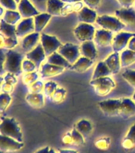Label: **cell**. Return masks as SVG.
<instances>
[{
    "mask_svg": "<svg viewBox=\"0 0 135 153\" xmlns=\"http://www.w3.org/2000/svg\"><path fill=\"white\" fill-rule=\"evenodd\" d=\"M24 56L22 53L16 52L14 50H9L6 53V60L4 63V69L6 72L10 73L16 76L21 75L22 70V62Z\"/></svg>",
    "mask_w": 135,
    "mask_h": 153,
    "instance_id": "cell-1",
    "label": "cell"
},
{
    "mask_svg": "<svg viewBox=\"0 0 135 153\" xmlns=\"http://www.w3.org/2000/svg\"><path fill=\"white\" fill-rule=\"evenodd\" d=\"M0 134L22 142L23 136L18 123L14 118H3L0 123Z\"/></svg>",
    "mask_w": 135,
    "mask_h": 153,
    "instance_id": "cell-2",
    "label": "cell"
},
{
    "mask_svg": "<svg viewBox=\"0 0 135 153\" xmlns=\"http://www.w3.org/2000/svg\"><path fill=\"white\" fill-rule=\"evenodd\" d=\"M90 85L94 87L95 93L101 97L107 95L115 87V83L109 76L91 80Z\"/></svg>",
    "mask_w": 135,
    "mask_h": 153,
    "instance_id": "cell-3",
    "label": "cell"
},
{
    "mask_svg": "<svg viewBox=\"0 0 135 153\" xmlns=\"http://www.w3.org/2000/svg\"><path fill=\"white\" fill-rule=\"evenodd\" d=\"M96 22L102 26L103 29L111 32H120L125 27V25L117 17L109 15L97 17Z\"/></svg>",
    "mask_w": 135,
    "mask_h": 153,
    "instance_id": "cell-4",
    "label": "cell"
},
{
    "mask_svg": "<svg viewBox=\"0 0 135 153\" xmlns=\"http://www.w3.org/2000/svg\"><path fill=\"white\" fill-rule=\"evenodd\" d=\"M122 98L120 99H108L100 101L98 105L105 116L107 117H117L119 116L121 109Z\"/></svg>",
    "mask_w": 135,
    "mask_h": 153,
    "instance_id": "cell-5",
    "label": "cell"
},
{
    "mask_svg": "<svg viewBox=\"0 0 135 153\" xmlns=\"http://www.w3.org/2000/svg\"><path fill=\"white\" fill-rule=\"evenodd\" d=\"M58 53L62 55L71 65H73L80 56V47L72 43H66L58 49Z\"/></svg>",
    "mask_w": 135,
    "mask_h": 153,
    "instance_id": "cell-6",
    "label": "cell"
},
{
    "mask_svg": "<svg viewBox=\"0 0 135 153\" xmlns=\"http://www.w3.org/2000/svg\"><path fill=\"white\" fill-rule=\"evenodd\" d=\"M73 32L75 37L81 42L92 41L95 38V30L91 24L81 22L74 29Z\"/></svg>",
    "mask_w": 135,
    "mask_h": 153,
    "instance_id": "cell-7",
    "label": "cell"
},
{
    "mask_svg": "<svg viewBox=\"0 0 135 153\" xmlns=\"http://www.w3.org/2000/svg\"><path fill=\"white\" fill-rule=\"evenodd\" d=\"M41 43L45 50L46 57H49L53 53L57 52V50H58V49L62 45L57 37L48 35L44 33L41 34Z\"/></svg>",
    "mask_w": 135,
    "mask_h": 153,
    "instance_id": "cell-8",
    "label": "cell"
},
{
    "mask_svg": "<svg viewBox=\"0 0 135 153\" xmlns=\"http://www.w3.org/2000/svg\"><path fill=\"white\" fill-rule=\"evenodd\" d=\"M135 35L134 33H129V32H119L115 37L113 38V43H112V48L114 52L119 53L122 51L128 45L129 41L131 38Z\"/></svg>",
    "mask_w": 135,
    "mask_h": 153,
    "instance_id": "cell-9",
    "label": "cell"
},
{
    "mask_svg": "<svg viewBox=\"0 0 135 153\" xmlns=\"http://www.w3.org/2000/svg\"><path fill=\"white\" fill-rule=\"evenodd\" d=\"M23 147V142H18L11 137L0 134V150L6 152H16L21 149Z\"/></svg>",
    "mask_w": 135,
    "mask_h": 153,
    "instance_id": "cell-10",
    "label": "cell"
},
{
    "mask_svg": "<svg viewBox=\"0 0 135 153\" xmlns=\"http://www.w3.org/2000/svg\"><path fill=\"white\" fill-rule=\"evenodd\" d=\"M115 15L126 26L135 27V10L134 8H122L117 10Z\"/></svg>",
    "mask_w": 135,
    "mask_h": 153,
    "instance_id": "cell-11",
    "label": "cell"
},
{
    "mask_svg": "<svg viewBox=\"0 0 135 153\" xmlns=\"http://www.w3.org/2000/svg\"><path fill=\"white\" fill-rule=\"evenodd\" d=\"M35 32L34 19L33 18H27L20 22V23L16 27L17 37L22 38L26 37L30 33Z\"/></svg>",
    "mask_w": 135,
    "mask_h": 153,
    "instance_id": "cell-12",
    "label": "cell"
},
{
    "mask_svg": "<svg viewBox=\"0 0 135 153\" xmlns=\"http://www.w3.org/2000/svg\"><path fill=\"white\" fill-rule=\"evenodd\" d=\"M45 57L46 55H45V50L43 49L41 43L38 44V45L33 50L26 53V59L30 60L31 62H33L35 64L37 69L40 67L43 61L45 59Z\"/></svg>",
    "mask_w": 135,
    "mask_h": 153,
    "instance_id": "cell-13",
    "label": "cell"
},
{
    "mask_svg": "<svg viewBox=\"0 0 135 153\" xmlns=\"http://www.w3.org/2000/svg\"><path fill=\"white\" fill-rule=\"evenodd\" d=\"M113 38H114L112 35V32L102 29L95 31L94 40L96 45L100 47H107L109 45H112Z\"/></svg>",
    "mask_w": 135,
    "mask_h": 153,
    "instance_id": "cell-14",
    "label": "cell"
},
{
    "mask_svg": "<svg viewBox=\"0 0 135 153\" xmlns=\"http://www.w3.org/2000/svg\"><path fill=\"white\" fill-rule=\"evenodd\" d=\"M18 12L24 19L35 17L39 14V12L29 0H21L18 3Z\"/></svg>",
    "mask_w": 135,
    "mask_h": 153,
    "instance_id": "cell-15",
    "label": "cell"
},
{
    "mask_svg": "<svg viewBox=\"0 0 135 153\" xmlns=\"http://www.w3.org/2000/svg\"><path fill=\"white\" fill-rule=\"evenodd\" d=\"M39 39H41L40 33L33 32L32 33H30L26 37H24L23 40L21 41V49L24 52H30L38 45Z\"/></svg>",
    "mask_w": 135,
    "mask_h": 153,
    "instance_id": "cell-16",
    "label": "cell"
},
{
    "mask_svg": "<svg viewBox=\"0 0 135 153\" xmlns=\"http://www.w3.org/2000/svg\"><path fill=\"white\" fill-rule=\"evenodd\" d=\"M64 68L63 67L57 66L54 65L49 64V63H45L41 65V78H47L51 76H55L57 75L61 74L64 71Z\"/></svg>",
    "mask_w": 135,
    "mask_h": 153,
    "instance_id": "cell-17",
    "label": "cell"
},
{
    "mask_svg": "<svg viewBox=\"0 0 135 153\" xmlns=\"http://www.w3.org/2000/svg\"><path fill=\"white\" fill-rule=\"evenodd\" d=\"M135 115V102L130 98H122L119 116L123 119H128Z\"/></svg>",
    "mask_w": 135,
    "mask_h": 153,
    "instance_id": "cell-18",
    "label": "cell"
},
{
    "mask_svg": "<svg viewBox=\"0 0 135 153\" xmlns=\"http://www.w3.org/2000/svg\"><path fill=\"white\" fill-rule=\"evenodd\" d=\"M80 53L83 57L95 61L97 58V50L95 43L92 41L82 42V45H80Z\"/></svg>",
    "mask_w": 135,
    "mask_h": 153,
    "instance_id": "cell-19",
    "label": "cell"
},
{
    "mask_svg": "<svg viewBox=\"0 0 135 153\" xmlns=\"http://www.w3.org/2000/svg\"><path fill=\"white\" fill-rule=\"evenodd\" d=\"M78 19L79 21L83 23L93 24L96 22L97 14L94 10L89 7H83V9L78 12Z\"/></svg>",
    "mask_w": 135,
    "mask_h": 153,
    "instance_id": "cell-20",
    "label": "cell"
},
{
    "mask_svg": "<svg viewBox=\"0 0 135 153\" xmlns=\"http://www.w3.org/2000/svg\"><path fill=\"white\" fill-rule=\"evenodd\" d=\"M104 62L112 74H116L120 71L121 62H120V55L119 53L114 52L109 57H107Z\"/></svg>",
    "mask_w": 135,
    "mask_h": 153,
    "instance_id": "cell-21",
    "label": "cell"
},
{
    "mask_svg": "<svg viewBox=\"0 0 135 153\" xmlns=\"http://www.w3.org/2000/svg\"><path fill=\"white\" fill-rule=\"evenodd\" d=\"M93 64H94V61L88 59L87 57H80L73 65H72L69 69L77 72V73H83L92 66Z\"/></svg>",
    "mask_w": 135,
    "mask_h": 153,
    "instance_id": "cell-22",
    "label": "cell"
},
{
    "mask_svg": "<svg viewBox=\"0 0 135 153\" xmlns=\"http://www.w3.org/2000/svg\"><path fill=\"white\" fill-rule=\"evenodd\" d=\"M46 6L48 14L52 16H60L64 2L62 0H48Z\"/></svg>",
    "mask_w": 135,
    "mask_h": 153,
    "instance_id": "cell-23",
    "label": "cell"
},
{
    "mask_svg": "<svg viewBox=\"0 0 135 153\" xmlns=\"http://www.w3.org/2000/svg\"><path fill=\"white\" fill-rule=\"evenodd\" d=\"M48 63L57 65V66L63 67L64 69H69L72 65L64 58L62 55H60L58 52H55L48 57Z\"/></svg>",
    "mask_w": 135,
    "mask_h": 153,
    "instance_id": "cell-24",
    "label": "cell"
},
{
    "mask_svg": "<svg viewBox=\"0 0 135 153\" xmlns=\"http://www.w3.org/2000/svg\"><path fill=\"white\" fill-rule=\"evenodd\" d=\"M52 15L48 13H43V14H39L36 15L33 19H34V26H35V32L40 33L45 28L48 22H49Z\"/></svg>",
    "mask_w": 135,
    "mask_h": 153,
    "instance_id": "cell-25",
    "label": "cell"
},
{
    "mask_svg": "<svg viewBox=\"0 0 135 153\" xmlns=\"http://www.w3.org/2000/svg\"><path fill=\"white\" fill-rule=\"evenodd\" d=\"M26 100L34 108H41L44 106V96L41 93H29L26 97Z\"/></svg>",
    "mask_w": 135,
    "mask_h": 153,
    "instance_id": "cell-26",
    "label": "cell"
},
{
    "mask_svg": "<svg viewBox=\"0 0 135 153\" xmlns=\"http://www.w3.org/2000/svg\"><path fill=\"white\" fill-rule=\"evenodd\" d=\"M112 74L109 68L107 67L105 62H100L95 67L94 73L92 75V80L105 77V76H109Z\"/></svg>",
    "mask_w": 135,
    "mask_h": 153,
    "instance_id": "cell-27",
    "label": "cell"
},
{
    "mask_svg": "<svg viewBox=\"0 0 135 153\" xmlns=\"http://www.w3.org/2000/svg\"><path fill=\"white\" fill-rule=\"evenodd\" d=\"M0 32L6 38H11L17 39L16 26L6 22L3 19H1L0 22Z\"/></svg>",
    "mask_w": 135,
    "mask_h": 153,
    "instance_id": "cell-28",
    "label": "cell"
},
{
    "mask_svg": "<svg viewBox=\"0 0 135 153\" xmlns=\"http://www.w3.org/2000/svg\"><path fill=\"white\" fill-rule=\"evenodd\" d=\"M122 145L126 150H131L135 147V123L131 127L126 136L123 139Z\"/></svg>",
    "mask_w": 135,
    "mask_h": 153,
    "instance_id": "cell-29",
    "label": "cell"
},
{
    "mask_svg": "<svg viewBox=\"0 0 135 153\" xmlns=\"http://www.w3.org/2000/svg\"><path fill=\"white\" fill-rule=\"evenodd\" d=\"M75 128L84 138L88 137V136H90L91 132H92L93 129L91 122L87 120H80L76 124Z\"/></svg>",
    "mask_w": 135,
    "mask_h": 153,
    "instance_id": "cell-30",
    "label": "cell"
},
{
    "mask_svg": "<svg viewBox=\"0 0 135 153\" xmlns=\"http://www.w3.org/2000/svg\"><path fill=\"white\" fill-rule=\"evenodd\" d=\"M120 62H121V67L130 66L131 65L135 62V52L131 50H126L122 51L120 55Z\"/></svg>",
    "mask_w": 135,
    "mask_h": 153,
    "instance_id": "cell-31",
    "label": "cell"
},
{
    "mask_svg": "<svg viewBox=\"0 0 135 153\" xmlns=\"http://www.w3.org/2000/svg\"><path fill=\"white\" fill-rule=\"evenodd\" d=\"M21 17V14H20L19 12H17L15 10H7V11L5 12L4 18L2 19L6 22H7V23L11 24V25H15L20 20Z\"/></svg>",
    "mask_w": 135,
    "mask_h": 153,
    "instance_id": "cell-32",
    "label": "cell"
},
{
    "mask_svg": "<svg viewBox=\"0 0 135 153\" xmlns=\"http://www.w3.org/2000/svg\"><path fill=\"white\" fill-rule=\"evenodd\" d=\"M57 88H58L57 84L54 81H48V82H46L45 85H44V89H43L45 97L48 99L52 100V95H53V93H54V92Z\"/></svg>",
    "mask_w": 135,
    "mask_h": 153,
    "instance_id": "cell-33",
    "label": "cell"
},
{
    "mask_svg": "<svg viewBox=\"0 0 135 153\" xmlns=\"http://www.w3.org/2000/svg\"><path fill=\"white\" fill-rule=\"evenodd\" d=\"M12 98L8 93H2L0 94V112H5L11 102Z\"/></svg>",
    "mask_w": 135,
    "mask_h": 153,
    "instance_id": "cell-34",
    "label": "cell"
},
{
    "mask_svg": "<svg viewBox=\"0 0 135 153\" xmlns=\"http://www.w3.org/2000/svg\"><path fill=\"white\" fill-rule=\"evenodd\" d=\"M38 74L37 72H31V73H26V74L22 76V83L26 85H30L33 82L38 81Z\"/></svg>",
    "mask_w": 135,
    "mask_h": 153,
    "instance_id": "cell-35",
    "label": "cell"
},
{
    "mask_svg": "<svg viewBox=\"0 0 135 153\" xmlns=\"http://www.w3.org/2000/svg\"><path fill=\"white\" fill-rule=\"evenodd\" d=\"M66 89L64 88H57L52 95V100L55 103L62 102L66 96Z\"/></svg>",
    "mask_w": 135,
    "mask_h": 153,
    "instance_id": "cell-36",
    "label": "cell"
},
{
    "mask_svg": "<svg viewBox=\"0 0 135 153\" xmlns=\"http://www.w3.org/2000/svg\"><path fill=\"white\" fill-rule=\"evenodd\" d=\"M122 77L131 85L132 87L135 88V70L134 69H126L122 73Z\"/></svg>",
    "mask_w": 135,
    "mask_h": 153,
    "instance_id": "cell-37",
    "label": "cell"
},
{
    "mask_svg": "<svg viewBox=\"0 0 135 153\" xmlns=\"http://www.w3.org/2000/svg\"><path fill=\"white\" fill-rule=\"evenodd\" d=\"M72 138V144L76 146L82 145L84 142H83V137L77 130L76 128H74L72 129V131H71Z\"/></svg>",
    "mask_w": 135,
    "mask_h": 153,
    "instance_id": "cell-38",
    "label": "cell"
},
{
    "mask_svg": "<svg viewBox=\"0 0 135 153\" xmlns=\"http://www.w3.org/2000/svg\"><path fill=\"white\" fill-rule=\"evenodd\" d=\"M44 89V84L42 81H37L29 85V92L30 93H41Z\"/></svg>",
    "mask_w": 135,
    "mask_h": 153,
    "instance_id": "cell-39",
    "label": "cell"
},
{
    "mask_svg": "<svg viewBox=\"0 0 135 153\" xmlns=\"http://www.w3.org/2000/svg\"><path fill=\"white\" fill-rule=\"evenodd\" d=\"M36 69H37V67H36L35 64L33 62H31L30 60H23V62H22V70H23V72L31 73V72H34Z\"/></svg>",
    "mask_w": 135,
    "mask_h": 153,
    "instance_id": "cell-40",
    "label": "cell"
},
{
    "mask_svg": "<svg viewBox=\"0 0 135 153\" xmlns=\"http://www.w3.org/2000/svg\"><path fill=\"white\" fill-rule=\"evenodd\" d=\"M0 4L7 10H16L17 9V2L14 0H0Z\"/></svg>",
    "mask_w": 135,
    "mask_h": 153,
    "instance_id": "cell-41",
    "label": "cell"
},
{
    "mask_svg": "<svg viewBox=\"0 0 135 153\" xmlns=\"http://www.w3.org/2000/svg\"><path fill=\"white\" fill-rule=\"evenodd\" d=\"M110 144V138H103L99 140L98 141H96L95 143V145L96 146V148H98L99 149H102V150H104V149H107L108 148V146Z\"/></svg>",
    "mask_w": 135,
    "mask_h": 153,
    "instance_id": "cell-42",
    "label": "cell"
},
{
    "mask_svg": "<svg viewBox=\"0 0 135 153\" xmlns=\"http://www.w3.org/2000/svg\"><path fill=\"white\" fill-rule=\"evenodd\" d=\"M18 45V41L17 39L11 38H5V43H4V48L3 49H8V50H11L14 48Z\"/></svg>",
    "mask_w": 135,
    "mask_h": 153,
    "instance_id": "cell-43",
    "label": "cell"
},
{
    "mask_svg": "<svg viewBox=\"0 0 135 153\" xmlns=\"http://www.w3.org/2000/svg\"><path fill=\"white\" fill-rule=\"evenodd\" d=\"M6 60V53L3 49H0V76H2L6 73L4 69V63Z\"/></svg>",
    "mask_w": 135,
    "mask_h": 153,
    "instance_id": "cell-44",
    "label": "cell"
},
{
    "mask_svg": "<svg viewBox=\"0 0 135 153\" xmlns=\"http://www.w3.org/2000/svg\"><path fill=\"white\" fill-rule=\"evenodd\" d=\"M83 2L88 6V7L92 10H95L100 7L101 0H83Z\"/></svg>",
    "mask_w": 135,
    "mask_h": 153,
    "instance_id": "cell-45",
    "label": "cell"
},
{
    "mask_svg": "<svg viewBox=\"0 0 135 153\" xmlns=\"http://www.w3.org/2000/svg\"><path fill=\"white\" fill-rule=\"evenodd\" d=\"M1 90H2V93L10 94V93H11L12 92L14 91V85L4 82V83H2V85H1Z\"/></svg>",
    "mask_w": 135,
    "mask_h": 153,
    "instance_id": "cell-46",
    "label": "cell"
},
{
    "mask_svg": "<svg viewBox=\"0 0 135 153\" xmlns=\"http://www.w3.org/2000/svg\"><path fill=\"white\" fill-rule=\"evenodd\" d=\"M15 75L10 73H7V74L4 76V82L7 83L12 84V85H15L17 83V78L15 77Z\"/></svg>",
    "mask_w": 135,
    "mask_h": 153,
    "instance_id": "cell-47",
    "label": "cell"
},
{
    "mask_svg": "<svg viewBox=\"0 0 135 153\" xmlns=\"http://www.w3.org/2000/svg\"><path fill=\"white\" fill-rule=\"evenodd\" d=\"M72 12H73V6H72V5H64L61 10L60 15H61V16H66V15L69 14L70 13H72Z\"/></svg>",
    "mask_w": 135,
    "mask_h": 153,
    "instance_id": "cell-48",
    "label": "cell"
},
{
    "mask_svg": "<svg viewBox=\"0 0 135 153\" xmlns=\"http://www.w3.org/2000/svg\"><path fill=\"white\" fill-rule=\"evenodd\" d=\"M118 2L124 7V8H130L133 6L134 0H118Z\"/></svg>",
    "mask_w": 135,
    "mask_h": 153,
    "instance_id": "cell-49",
    "label": "cell"
},
{
    "mask_svg": "<svg viewBox=\"0 0 135 153\" xmlns=\"http://www.w3.org/2000/svg\"><path fill=\"white\" fill-rule=\"evenodd\" d=\"M63 143L65 144H72V138L71 132H68L65 136L63 137Z\"/></svg>",
    "mask_w": 135,
    "mask_h": 153,
    "instance_id": "cell-50",
    "label": "cell"
},
{
    "mask_svg": "<svg viewBox=\"0 0 135 153\" xmlns=\"http://www.w3.org/2000/svg\"><path fill=\"white\" fill-rule=\"evenodd\" d=\"M35 153H56L55 151L52 149V148H50L49 146L45 147L44 148H41L40 150L37 151Z\"/></svg>",
    "mask_w": 135,
    "mask_h": 153,
    "instance_id": "cell-51",
    "label": "cell"
},
{
    "mask_svg": "<svg viewBox=\"0 0 135 153\" xmlns=\"http://www.w3.org/2000/svg\"><path fill=\"white\" fill-rule=\"evenodd\" d=\"M128 50H131L135 52V35L131 38V40L129 41L128 43Z\"/></svg>",
    "mask_w": 135,
    "mask_h": 153,
    "instance_id": "cell-52",
    "label": "cell"
},
{
    "mask_svg": "<svg viewBox=\"0 0 135 153\" xmlns=\"http://www.w3.org/2000/svg\"><path fill=\"white\" fill-rule=\"evenodd\" d=\"M73 6V12H80L81 10L83 9V3L80 2H76L75 4L72 5Z\"/></svg>",
    "mask_w": 135,
    "mask_h": 153,
    "instance_id": "cell-53",
    "label": "cell"
},
{
    "mask_svg": "<svg viewBox=\"0 0 135 153\" xmlns=\"http://www.w3.org/2000/svg\"><path fill=\"white\" fill-rule=\"evenodd\" d=\"M5 38H6V37H5L3 34H0V49H1V48H2V49L4 48Z\"/></svg>",
    "mask_w": 135,
    "mask_h": 153,
    "instance_id": "cell-54",
    "label": "cell"
},
{
    "mask_svg": "<svg viewBox=\"0 0 135 153\" xmlns=\"http://www.w3.org/2000/svg\"><path fill=\"white\" fill-rule=\"evenodd\" d=\"M60 153H77V152L73 150H59Z\"/></svg>",
    "mask_w": 135,
    "mask_h": 153,
    "instance_id": "cell-55",
    "label": "cell"
},
{
    "mask_svg": "<svg viewBox=\"0 0 135 153\" xmlns=\"http://www.w3.org/2000/svg\"><path fill=\"white\" fill-rule=\"evenodd\" d=\"M63 2L65 3V2H68V3H76V2H80L81 0H62Z\"/></svg>",
    "mask_w": 135,
    "mask_h": 153,
    "instance_id": "cell-56",
    "label": "cell"
},
{
    "mask_svg": "<svg viewBox=\"0 0 135 153\" xmlns=\"http://www.w3.org/2000/svg\"><path fill=\"white\" fill-rule=\"evenodd\" d=\"M4 81V77H2V76H0V88H1V85H2V82Z\"/></svg>",
    "mask_w": 135,
    "mask_h": 153,
    "instance_id": "cell-57",
    "label": "cell"
},
{
    "mask_svg": "<svg viewBox=\"0 0 135 153\" xmlns=\"http://www.w3.org/2000/svg\"><path fill=\"white\" fill-rule=\"evenodd\" d=\"M2 14H3V8L0 7V17L2 16Z\"/></svg>",
    "mask_w": 135,
    "mask_h": 153,
    "instance_id": "cell-58",
    "label": "cell"
},
{
    "mask_svg": "<svg viewBox=\"0 0 135 153\" xmlns=\"http://www.w3.org/2000/svg\"><path fill=\"white\" fill-rule=\"evenodd\" d=\"M133 100L135 102V92H134V93L133 94Z\"/></svg>",
    "mask_w": 135,
    "mask_h": 153,
    "instance_id": "cell-59",
    "label": "cell"
},
{
    "mask_svg": "<svg viewBox=\"0 0 135 153\" xmlns=\"http://www.w3.org/2000/svg\"><path fill=\"white\" fill-rule=\"evenodd\" d=\"M14 1H15V2H16L17 3H19V2H20V1H21V0H14Z\"/></svg>",
    "mask_w": 135,
    "mask_h": 153,
    "instance_id": "cell-60",
    "label": "cell"
},
{
    "mask_svg": "<svg viewBox=\"0 0 135 153\" xmlns=\"http://www.w3.org/2000/svg\"><path fill=\"white\" fill-rule=\"evenodd\" d=\"M133 7H134V9L135 10V0H134V4H133Z\"/></svg>",
    "mask_w": 135,
    "mask_h": 153,
    "instance_id": "cell-61",
    "label": "cell"
},
{
    "mask_svg": "<svg viewBox=\"0 0 135 153\" xmlns=\"http://www.w3.org/2000/svg\"><path fill=\"white\" fill-rule=\"evenodd\" d=\"M0 153H7V152H3V151L2 150H0Z\"/></svg>",
    "mask_w": 135,
    "mask_h": 153,
    "instance_id": "cell-62",
    "label": "cell"
},
{
    "mask_svg": "<svg viewBox=\"0 0 135 153\" xmlns=\"http://www.w3.org/2000/svg\"><path fill=\"white\" fill-rule=\"evenodd\" d=\"M0 22H1V19H0Z\"/></svg>",
    "mask_w": 135,
    "mask_h": 153,
    "instance_id": "cell-63",
    "label": "cell"
}]
</instances>
